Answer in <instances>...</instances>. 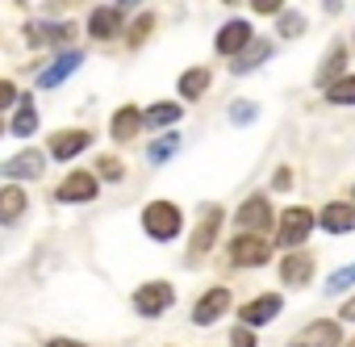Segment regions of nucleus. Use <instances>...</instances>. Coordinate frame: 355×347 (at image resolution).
<instances>
[{"label": "nucleus", "mask_w": 355, "mask_h": 347, "mask_svg": "<svg viewBox=\"0 0 355 347\" xmlns=\"http://www.w3.org/2000/svg\"><path fill=\"white\" fill-rule=\"evenodd\" d=\"M142 226L150 239H175L180 235V210H175L171 201H150L142 210Z\"/></svg>", "instance_id": "f257e3e1"}, {"label": "nucleus", "mask_w": 355, "mask_h": 347, "mask_svg": "<svg viewBox=\"0 0 355 347\" xmlns=\"http://www.w3.org/2000/svg\"><path fill=\"white\" fill-rule=\"evenodd\" d=\"M309 230H313V214H309V210H301V205H293V210H284V214H280L276 243H280V247H301V243L309 239Z\"/></svg>", "instance_id": "f03ea898"}, {"label": "nucleus", "mask_w": 355, "mask_h": 347, "mask_svg": "<svg viewBox=\"0 0 355 347\" xmlns=\"http://www.w3.org/2000/svg\"><path fill=\"white\" fill-rule=\"evenodd\" d=\"M171 301H175V289H171L167 280H150V285H142V289L134 293V310L146 314V318H159Z\"/></svg>", "instance_id": "7ed1b4c3"}, {"label": "nucleus", "mask_w": 355, "mask_h": 347, "mask_svg": "<svg viewBox=\"0 0 355 347\" xmlns=\"http://www.w3.org/2000/svg\"><path fill=\"white\" fill-rule=\"evenodd\" d=\"M268 255H272V247H268L259 235H251V230H243V235L230 243V260H234L239 268H259V264H268Z\"/></svg>", "instance_id": "20e7f679"}, {"label": "nucleus", "mask_w": 355, "mask_h": 347, "mask_svg": "<svg viewBox=\"0 0 355 347\" xmlns=\"http://www.w3.org/2000/svg\"><path fill=\"white\" fill-rule=\"evenodd\" d=\"M42 167H46V159H42L38 151H17V155L5 163V180H38Z\"/></svg>", "instance_id": "39448f33"}, {"label": "nucleus", "mask_w": 355, "mask_h": 347, "mask_svg": "<svg viewBox=\"0 0 355 347\" xmlns=\"http://www.w3.org/2000/svg\"><path fill=\"white\" fill-rule=\"evenodd\" d=\"M239 226L251 230V235L272 230V205H268V197H251V201L239 210Z\"/></svg>", "instance_id": "423d86ee"}, {"label": "nucleus", "mask_w": 355, "mask_h": 347, "mask_svg": "<svg viewBox=\"0 0 355 347\" xmlns=\"http://www.w3.org/2000/svg\"><path fill=\"white\" fill-rule=\"evenodd\" d=\"M226 310H230V293H226V289H209V293L193 305V322H197V326H209V322H218Z\"/></svg>", "instance_id": "0eeeda50"}, {"label": "nucleus", "mask_w": 355, "mask_h": 347, "mask_svg": "<svg viewBox=\"0 0 355 347\" xmlns=\"http://www.w3.org/2000/svg\"><path fill=\"white\" fill-rule=\"evenodd\" d=\"M288 347H338V322H309Z\"/></svg>", "instance_id": "6e6552de"}, {"label": "nucleus", "mask_w": 355, "mask_h": 347, "mask_svg": "<svg viewBox=\"0 0 355 347\" xmlns=\"http://www.w3.org/2000/svg\"><path fill=\"white\" fill-rule=\"evenodd\" d=\"M218 226H222V210L209 205V210L201 214V226H197L193 243H189V255H205V251L214 247V239H218Z\"/></svg>", "instance_id": "1a4fd4ad"}, {"label": "nucleus", "mask_w": 355, "mask_h": 347, "mask_svg": "<svg viewBox=\"0 0 355 347\" xmlns=\"http://www.w3.org/2000/svg\"><path fill=\"white\" fill-rule=\"evenodd\" d=\"M280 305H284V297L268 293V297H255V301H247V305L239 310V318H243L247 326H263V322H272V318L280 314Z\"/></svg>", "instance_id": "9d476101"}, {"label": "nucleus", "mask_w": 355, "mask_h": 347, "mask_svg": "<svg viewBox=\"0 0 355 347\" xmlns=\"http://www.w3.org/2000/svg\"><path fill=\"white\" fill-rule=\"evenodd\" d=\"M268 55H272V42H268V38H251V42L230 59V67H234V76H247V71H255Z\"/></svg>", "instance_id": "9b49d317"}, {"label": "nucleus", "mask_w": 355, "mask_h": 347, "mask_svg": "<svg viewBox=\"0 0 355 347\" xmlns=\"http://www.w3.org/2000/svg\"><path fill=\"white\" fill-rule=\"evenodd\" d=\"M322 226H326L330 235H351V230H355V205L330 201V205L322 210Z\"/></svg>", "instance_id": "f8f14e48"}, {"label": "nucleus", "mask_w": 355, "mask_h": 347, "mask_svg": "<svg viewBox=\"0 0 355 347\" xmlns=\"http://www.w3.org/2000/svg\"><path fill=\"white\" fill-rule=\"evenodd\" d=\"M92 197H96V176H88V171H71L59 185V201H92Z\"/></svg>", "instance_id": "ddd939ff"}, {"label": "nucleus", "mask_w": 355, "mask_h": 347, "mask_svg": "<svg viewBox=\"0 0 355 347\" xmlns=\"http://www.w3.org/2000/svg\"><path fill=\"white\" fill-rule=\"evenodd\" d=\"M80 63H84V55H80V51H63V55H59V59L38 76V88H55V84H59V80H67Z\"/></svg>", "instance_id": "4468645a"}, {"label": "nucleus", "mask_w": 355, "mask_h": 347, "mask_svg": "<svg viewBox=\"0 0 355 347\" xmlns=\"http://www.w3.org/2000/svg\"><path fill=\"white\" fill-rule=\"evenodd\" d=\"M88 142H92L88 130H63V134L51 138V159H71V155H80Z\"/></svg>", "instance_id": "2eb2a0df"}, {"label": "nucleus", "mask_w": 355, "mask_h": 347, "mask_svg": "<svg viewBox=\"0 0 355 347\" xmlns=\"http://www.w3.org/2000/svg\"><path fill=\"white\" fill-rule=\"evenodd\" d=\"M117 30H121V9H96V13L88 17V34H92L96 42L117 38Z\"/></svg>", "instance_id": "dca6fc26"}, {"label": "nucleus", "mask_w": 355, "mask_h": 347, "mask_svg": "<svg viewBox=\"0 0 355 347\" xmlns=\"http://www.w3.org/2000/svg\"><path fill=\"white\" fill-rule=\"evenodd\" d=\"M247 42H251V26H247V22H230V26L218 34V55H230V59H234Z\"/></svg>", "instance_id": "f3484780"}, {"label": "nucleus", "mask_w": 355, "mask_h": 347, "mask_svg": "<svg viewBox=\"0 0 355 347\" xmlns=\"http://www.w3.org/2000/svg\"><path fill=\"white\" fill-rule=\"evenodd\" d=\"M138 126H142V113H138L134 105H125V109H117V113H113V126H109V134H113L117 142H130V138L138 134Z\"/></svg>", "instance_id": "a211bd4d"}, {"label": "nucleus", "mask_w": 355, "mask_h": 347, "mask_svg": "<svg viewBox=\"0 0 355 347\" xmlns=\"http://www.w3.org/2000/svg\"><path fill=\"white\" fill-rule=\"evenodd\" d=\"M313 276V260L309 255H284V264H280V280L284 285H305Z\"/></svg>", "instance_id": "6ab92c4d"}, {"label": "nucleus", "mask_w": 355, "mask_h": 347, "mask_svg": "<svg viewBox=\"0 0 355 347\" xmlns=\"http://www.w3.org/2000/svg\"><path fill=\"white\" fill-rule=\"evenodd\" d=\"M26 214V193L21 189H0V222H17Z\"/></svg>", "instance_id": "aec40b11"}, {"label": "nucleus", "mask_w": 355, "mask_h": 347, "mask_svg": "<svg viewBox=\"0 0 355 347\" xmlns=\"http://www.w3.org/2000/svg\"><path fill=\"white\" fill-rule=\"evenodd\" d=\"M343 67H347V51H343V42H334V46H330V55H326V67L318 71V84H322V88H330V84L343 76Z\"/></svg>", "instance_id": "412c9836"}, {"label": "nucleus", "mask_w": 355, "mask_h": 347, "mask_svg": "<svg viewBox=\"0 0 355 347\" xmlns=\"http://www.w3.org/2000/svg\"><path fill=\"white\" fill-rule=\"evenodd\" d=\"M205 88H209V71H205V67H189V71L180 76V96H184V101L205 96Z\"/></svg>", "instance_id": "4be33fe9"}, {"label": "nucleus", "mask_w": 355, "mask_h": 347, "mask_svg": "<svg viewBox=\"0 0 355 347\" xmlns=\"http://www.w3.org/2000/svg\"><path fill=\"white\" fill-rule=\"evenodd\" d=\"M171 121H180V105L175 101H159V105L142 109V126H171Z\"/></svg>", "instance_id": "5701e85b"}, {"label": "nucleus", "mask_w": 355, "mask_h": 347, "mask_svg": "<svg viewBox=\"0 0 355 347\" xmlns=\"http://www.w3.org/2000/svg\"><path fill=\"white\" fill-rule=\"evenodd\" d=\"M34 126H38V113H34V101L30 96H21V109H17V117H13V134H34Z\"/></svg>", "instance_id": "b1692460"}, {"label": "nucleus", "mask_w": 355, "mask_h": 347, "mask_svg": "<svg viewBox=\"0 0 355 347\" xmlns=\"http://www.w3.org/2000/svg\"><path fill=\"white\" fill-rule=\"evenodd\" d=\"M326 96H330L334 105H355V76H338V80L326 88Z\"/></svg>", "instance_id": "393cba45"}, {"label": "nucleus", "mask_w": 355, "mask_h": 347, "mask_svg": "<svg viewBox=\"0 0 355 347\" xmlns=\"http://www.w3.org/2000/svg\"><path fill=\"white\" fill-rule=\"evenodd\" d=\"M175 146H180V138H175V134H163L159 142H150V151H146V159H150V163H167V159L175 155Z\"/></svg>", "instance_id": "a878e982"}, {"label": "nucleus", "mask_w": 355, "mask_h": 347, "mask_svg": "<svg viewBox=\"0 0 355 347\" xmlns=\"http://www.w3.org/2000/svg\"><path fill=\"white\" fill-rule=\"evenodd\" d=\"M347 285H355V264H347V268H338L330 280H326V293H343Z\"/></svg>", "instance_id": "bb28decb"}, {"label": "nucleus", "mask_w": 355, "mask_h": 347, "mask_svg": "<svg viewBox=\"0 0 355 347\" xmlns=\"http://www.w3.org/2000/svg\"><path fill=\"white\" fill-rule=\"evenodd\" d=\"M280 34H284V38H301V34H305V17H301V13H284V17H280Z\"/></svg>", "instance_id": "cd10ccee"}, {"label": "nucleus", "mask_w": 355, "mask_h": 347, "mask_svg": "<svg viewBox=\"0 0 355 347\" xmlns=\"http://www.w3.org/2000/svg\"><path fill=\"white\" fill-rule=\"evenodd\" d=\"M255 113H259V105H251V101H234V105H230V117H234L239 126H251Z\"/></svg>", "instance_id": "c85d7f7f"}, {"label": "nucleus", "mask_w": 355, "mask_h": 347, "mask_svg": "<svg viewBox=\"0 0 355 347\" xmlns=\"http://www.w3.org/2000/svg\"><path fill=\"white\" fill-rule=\"evenodd\" d=\"M150 22H155V17H138V26L130 30V46H138V42H146V34H150Z\"/></svg>", "instance_id": "c756f323"}, {"label": "nucleus", "mask_w": 355, "mask_h": 347, "mask_svg": "<svg viewBox=\"0 0 355 347\" xmlns=\"http://www.w3.org/2000/svg\"><path fill=\"white\" fill-rule=\"evenodd\" d=\"M230 347H255V335H251V326H239V330L230 335Z\"/></svg>", "instance_id": "7c9ffc66"}, {"label": "nucleus", "mask_w": 355, "mask_h": 347, "mask_svg": "<svg viewBox=\"0 0 355 347\" xmlns=\"http://www.w3.org/2000/svg\"><path fill=\"white\" fill-rule=\"evenodd\" d=\"M96 171H101V176H109V180H117V176H121V163H117V159H101Z\"/></svg>", "instance_id": "2f4dec72"}, {"label": "nucleus", "mask_w": 355, "mask_h": 347, "mask_svg": "<svg viewBox=\"0 0 355 347\" xmlns=\"http://www.w3.org/2000/svg\"><path fill=\"white\" fill-rule=\"evenodd\" d=\"M13 101H17V88H13L9 80H0V109H9Z\"/></svg>", "instance_id": "473e14b6"}, {"label": "nucleus", "mask_w": 355, "mask_h": 347, "mask_svg": "<svg viewBox=\"0 0 355 347\" xmlns=\"http://www.w3.org/2000/svg\"><path fill=\"white\" fill-rule=\"evenodd\" d=\"M251 5H255V13H280L284 0H251Z\"/></svg>", "instance_id": "72a5a7b5"}, {"label": "nucleus", "mask_w": 355, "mask_h": 347, "mask_svg": "<svg viewBox=\"0 0 355 347\" xmlns=\"http://www.w3.org/2000/svg\"><path fill=\"white\" fill-rule=\"evenodd\" d=\"M288 185H293V176H288V167H280V171H276V193H284Z\"/></svg>", "instance_id": "f704fd0d"}, {"label": "nucleus", "mask_w": 355, "mask_h": 347, "mask_svg": "<svg viewBox=\"0 0 355 347\" xmlns=\"http://www.w3.org/2000/svg\"><path fill=\"white\" fill-rule=\"evenodd\" d=\"M338 318H343V322H355V297H351V301L338 310Z\"/></svg>", "instance_id": "c9c22d12"}, {"label": "nucleus", "mask_w": 355, "mask_h": 347, "mask_svg": "<svg viewBox=\"0 0 355 347\" xmlns=\"http://www.w3.org/2000/svg\"><path fill=\"white\" fill-rule=\"evenodd\" d=\"M46 347H84V343H71V339H51Z\"/></svg>", "instance_id": "e433bc0d"}, {"label": "nucleus", "mask_w": 355, "mask_h": 347, "mask_svg": "<svg viewBox=\"0 0 355 347\" xmlns=\"http://www.w3.org/2000/svg\"><path fill=\"white\" fill-rule=\"evenodd\" d=\"M343 347H355V339H347V343H343Z\"/></svg>", "instance_id": "4c0bfd02"}, {"label": "nucleus", "mask_w": 355, "mask_h": 347, "mask_svg": "<svg viewBox=\"0 0 355 347\" xmlns=\"http://www.w3.org/2000/svg\"><path fill=\"white\" fill-rule=\"evenodd\" d=\"M0 130H5V126H0Z\"/></svg>", "instance_id": "58836bf2"}]
</instances>
